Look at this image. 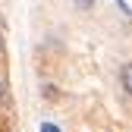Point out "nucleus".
<instances>
[{
  "label": "nucleus",
  "instance_id": "obj_1",
  "mask_svg": "<svg viewBox=\"0 0 132 132\" xmlns=\"http://www.w3.org/2000/svg\"><path fill=\"white\" fill-rule=\"evenodd\" d=\"M120 82H123V91L132 97V63H123V69H120Z\"/></svg>",
  "mask_w": 132,
  "mask_h": 132
},
{
  "label": "nucleus",
  "instance_id": "obj_2",
  "mask_svg": "<svg viewBox=\"0 0 132 132\" xmlns=\"http://www.w3.org/2000/svg\"><path fill=\"white\" fill-rule=\"evenodd\" d=\"M0 107H10V85L3 76H0Z\"/></svg>",
  "mask_w": 132,
  "mask_h": 132
},
{
  "label": "nucleus",
  "instance_id": "obj_3",
  "mask_svg": "<svg viewBox=\"0 0 132 132\" xmlns=\"http://www.w3.org/2000/svg\"><path fill=\"white\" fill-rule=\"evenodd\" d=\"M41 94L47 97V101H57V97H60V88L57 85H41Z\"/></svg>",
  "mask_w": 132,
  "mask_h": 132
},
{
  "label": "nucleus",
  "instance_id": "obj_4",
  "mask_svg": "<svg viewBox=\"0 0 132 132\" xmlns=\"http://www.w3.org/2000/svg\"><path fill=\"white\" fill-rule=\"evenodd\" d=\"M41 132H63V129H60L57 123H47V120H44V123H41Z\"/></svg>",
  "mask_w": 132,
  "mask_h": 132
},
{
  "label": "nucleus",
  "instance_id": "obj_5",
  "mask_svg": "<svg viewBox=\"0 0 132 132\" xmlns=\"http://www.w3.org/2000/svg\"><path fill=\"white\" fill-rule=\"evenodd\" d=\"M72 3H76V6H79V10H91V6H94V3H97V0H72Z\"/></svg>",
  "mask_w": 132,
  "mask_h": 132
},
{
  "label": "nucleus",
  "instance_id": "obj_6",
  "mask_svg": "<svg viewBox=\"0 0 132 132\" xmlns=\"http://www.w3.org/2000/svg\"><path fill=\"white\" fill-rule=\"evenodd\" d=\"M3 47H6V28H3V19H0V54H3Z\"/></svg>",
  "mask_w": 132,
  "mask_h": 132
},
{
  "label": "nucleus",
  "instance_id": "obj_7",
  "mask_svg": "<svg viewBox=\"0 0 132 132\" xmlns=\"http://www.w3.org/2000/svg\"><path fill=\"white\" fill-rule=\"evenodd\" d=\"M113 3L123 10V16H132V10H129V3H126V0H113Z\"/></svg>",
  "mask_w": 132,
  "mask_h": 132
}]
</instances>
